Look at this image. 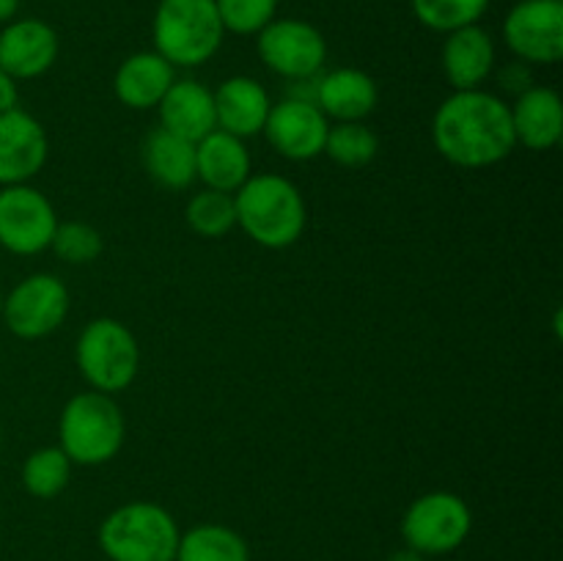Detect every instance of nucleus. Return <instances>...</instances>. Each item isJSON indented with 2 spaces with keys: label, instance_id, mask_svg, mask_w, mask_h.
Segmentation results:
<instances>
[{
  "label": "nucleus",
  "instance_id": "1",
  "mask_svg": "<svg viewBox=\"0 0 563 561\" xmlns=\"http://www.w3.org/2000/svg\"><path fill=\"white\" fill-rule=\"evenodd\" d=\"M432 143L451 165L482 170L517 148L509 102L493 91H454L432 116Z\"/></svg>",
  "mask_w": 563,
  "mask_h": 561
},
{
  "label": "nucleus",
  "instance_id": "2",
  "mask_svg": "<svg viewBox=\"0 0 563 561\" xmlns=\"http://www.w3.org/2000/svg\"><path fill=\"white\" fill-rule=\"evenodd\" d=\"M236 226L256 245L269 251L291 248L308 223V207L300 187L278 174H251L234 193Z\"/></svg>",
  "mask_w": 563,
  "mask_h": 561
},
{
  "label": "nucleus",
  "instance_id": "3",
  "mask_svg": "<svg viewBox=\"0 0 563 561\" xmlns=\"http://www.w3.org/2000/svg\"><path fill=\"white\" fill-rule=\"evenodd\" d=\"M126 424L119 402L99 391H80L58 418V446L71 465H104L124 449Z\"/></svg>",
  "mask_w": 563,
  "mask_h": 561
},
{
  "label": "nucleus",
  "instance_id": "4",
  "mask_svg": "<svg viewBox=\"0 0 563 561\" xmlns=\"http://www.w3.org/2000/svg\"><path fill=\"white\" fill-rule=\"evenodd\" d=\"M154 53L174 69L201 66L220 50L225 28L214 0H159L152 22Z\"/></svg>",
  "mask_w": 563,
  "mask_h": 561
},
{
  "label": "nucleus",
  "instance_id": "5",
  "mask_svg": "<svg viewBox=\"0 0 563 561\" xmlns=\"http://www.w3.org/2000/svg\"><path fill=\"white\" fill-rule=\"evenodd\" d=\"M179 526L165 506L130 501L99 526V548L110 561H174Z\"/></svg>",
  "mask_w": 563,
  "mask_h": 561
},
{
  "label": "nucleus",
  "instance_id": "6",
  "mask_svg": "<svg viewBox=\"0 0 563 561\" xmlns=\"http://www.w3.org/2000/svg\"><path fill=\"white\" fill-rule=\"evenodd\" d=\"M75 361L88 388L113 396L135 383L141 369V346L124 322L99 317L91 319L77 336Z\"/></svg>",
  "mask_w": 563,
  "mask_h": 561
},
{
  "label": "nucleus",
  "instance_id": "7",
  "mask_svg": "<svg viewBox=\"0 0 563 561\" xmlns=\"http://www.w3.org/2000/svg\"><path fill=\"white\" fill-rule=\"evenodd\" d=\"M471 506L449 490L418 495L401 517V539L421 556L454 553L471 537Z\"/></svg>",
  "mask_w": 563,
  "mask_h": 561
},
{
  "label": "nucleus",
  "instance_id": "8",
  "mask_svg": "<svg viewBox=\"0 0 563 561\" xmlns=\"http://www.w3.org/2000/svg\"><path fill=\"white\" fill-rule=\"evenodd\" d=\"M256 50L262 64L284 80H311L319 77L328 61V42L322 31L306 20L275 16L256 33Z\"/></svg>",
  "mask_w": 563,
  "mask_h": 561
},
{
  "label": "nucleus",
  "instance_id": "9",
  "mask_svg": "<svg viewBox=\"0 0 563 561\" xmlns=\"http://www.w3.org/2000/svg\"><path fill=\"white\" fill-rule=\"evenodd\" d=\"M69 289L53 273H33L3 297L5 328L20 339L33 341L55 333L69 314Z\"/></svg>",
  "mask_w": 563,
  "mask_h": 561
},
{
  "label": "nucleus",
  "instance_id": "10",
  "mask_svg": "<svg viewBox=\"0 0 563 561\" xmlns=\"http://www.w3.org/2000/svg\"><path fill=\"white\" fill-rule=\"evenodd\" d=\"M58 229L53 201L31 185L0 187V245L16 256L47 251Z\"/></svg>",
  "mask_w": 563,
  "mask_h": 561
},
{
  "label": "nucleus",
  "instance_id": "11",
  "mask_svg": "<svg viewBox=\"0 0 563 561\" xmlns=\"http://www.w3.org/2000/svg\"><path fill=\"white\" fill-rule=\"evenodd\" d=\"M506 47L517 61L553 66L563 58V0H517L504 20Z\"/></svg>",
  "mask_w": 563,
  "mask_h": 561
},
{
  "label": "nucleus",
  "instance_id": "12",
  "mask_svg": "<svg viewBox=\"0 0 563 561\" xmlns=\"http://www.w3.org/2000/svg\"><path fill=\"white\" fill-rule=\"evenodd\" d=\"M328 130L330 121L317 108V102L286 97L278 105L273 102V110H269L262 135L267 138V143L280 157L306 163V160L324 154Z\"/></svg>",
  "mask_w": 563,
  "mask_h": 561
},
{
  "label": "nucleus",
  "instance_id": "13",
  "mask_svg": "<svg viewBox=\"0 0 563 561\" xmlns=\"http://www.w3.org/2000/svg\"><path fill=\"white\" fill-rule=\"evenodd\" d=\"M49 141L44 127L25 110L0 113V187L27 185L44 168Z\"/></svg>",
  "mask_w": 563,
  "mask_h": 561
},
{
  "label": "nucleus",
  "instance_id": "14",
  "mask_svg": "<svg viewBox=\"0 0 563 561\" xmlns=\"http://www.w3.org/2000/svg\"><path fill=\"white\" fill-rule=\"evenodd\" d=\"M58 33L44 20H11L0 31V69L14 80L47 75L58 61Z\"/></svg>",
  "mask_w": 563,
  "mask_h": 561
},
{
  "label": "nucleus",
  "instance_id": "15",
  "mask_svg": "<svg viewBox=\"0 0 563 561\" xmlns=\"http://www.w3.org/2000/svg\"><path fill=\"white\" fill-rule=\"evenodd\" d=\"M440 64H443V75L454 91L482 88L498 66L493 36L482 25H467L445 33Z\"/></svg>",
  "mask_w": 563,
  "mask_h": 561
},
{
  "label": "nucleus",
  "instance_id": "16",
  "mask_svg": "<svg viewBox=\"0 0 563 561\" xmlns=\"http://www.w3.org/2000/svg\"><path fill=\"white\" fill-rule=\"evenodd\" d=\"M212 97L218 130L231 132V135L242 138V141L253 135H262L269 110H273V99H269L267 88L262 82L247 75L225 77L214 88Z\"/></svg>",
  "mask_w": 563,
  "mask_h": 561
},
{
  "label": "nucleus",
  "instance_id": "17",
  "mask_svg": "<svg viewBox=\"0 0 563 561\" xmlns=\"http://www.w3.org/2000/svg\"><path fill=\"white\" fill-rule=\"evenodd\" d=\"M154 110H157L163 130L174 132L190 143H198L209 132L218 130L212 88L190 80V77H176L174 86L165 91V97L159 99Z\"/></svg>",
  "mask_w": 563,
  "mask_h": 561
},
{
  "label": "nucleus",
  "instance_id": "18",
  "mask_svg": "<svg viewBox=\"0 0 563 561\" xmlns=\"http://www.w3.org/2000/svg\"><path fill=\"white\" fill-rule=\"evenodd\" d=\"M517 146L550 152L563 138V105L555 88L533 86L509 102Z\"/></svg>",
  "mask_w": 563,
  "mask_h": 561
},
{
  "label": "nucleus",
  "instance_id": "19",
  "mask_svg": "<svg viewBox=\"0 0 563 561\" xmlns=\"http://www.w3.org/2000/svg\"><path fill=\"white\" fill-rule=\"evenodd\" d=\"M317 108L328 121H366L379 102V88L372 75L355 66L322 72L317 77Z\"/></svg>",
  "mask_w": 563,
  "mask_h": 561
},
{
  "label": "nucleus",
  "instance_id": "20",
  "mask_svg": "<svg viewBox=\"0 0 563 561\" xmlns=\"http://www.w3.org/2000/svg\"><path fill=\"white\" fill-rule=\"evenodd\" d=\"M251 152H247L242 138L223 130H212L196 143V179H201L209 190L234 196L251 179Z\"/></svg>",
  "mask_w": 563,
  "mask_h": 561
},
{
  "label": "nucleus",
  "instance_id": "21",
  "mask_svg": "<svg viewBox=\"0 0 563 561\" xmlns=\"http://www.w3.org/2000/svg\"><path fill=\"white\" fill-rule=\"evenodd\" d=\"M176 80V69L154 50L132 53L113 75V94L124 108L152 110Z\"/></svg>",
  "mask_w": 563,
  "mask_h": 561
},
{
  "label": "nucleus",
  "instance_id": "22",
  "mask_svg": "<svg viewBox=\"0 0 563 561\" xmlns=\"http://www.w3.org/2000/svg\"><path fill=\"white\" fill-rule=\"evenodd\" d=\"M143 165L159 187L185 190L196 182V143L154 127L143 141Z\"/></svg>",
  "mask_w": 563,
  "mask_h": 561
},
{
  "label": "nucleus",
  "instance_id": "23",
  "mask_svg": "<svg viewBox=\"0 0 563 561\" xmlns=\"http://www.w3.org/2000/svg\"><path fill=\"white\" fill-rule=\"evenodd\" d=\"M174 561H251V548L234 528L201 522L179 534Z\"/></svg>",
  "mask_w": 563,
  "mask_h": 561
},
{
  "label": "nucleus",
  "instance_id": "24",
  "mask_svg": "<svg viewBox=\"0 0 563 561\" xmlns=\"http://www.w3.org/2000/svg\"><path fill=\"white\" fill-rule=\"evenodd\" d=\"M379 152V138L366 121H335L328 130L324 154L341 168H363Z\"/></svg>",
  "mask_w": 563,
  "mask_h": 561
},
{
  "label": "nucleus",
  "instance_id": "25",
  "mask_svg": "<svg viewBox=\"0 0 563 561\" xmlns=\"http://www.w3.org/2000/svg\"><path fill=\"white\" fill-rule=\"evenodd\" d=\"M71 460L60 451V446H44L27 454L22 465V484L33 498H58L71 479Z\"/></svg>",
  "mask_w": 563,
  "mask_h": 561
},
{
  "label": "nucleus",
  "instance_id": "26",
  "mask_svg": "<svg viewBox=\"0 0 563 561\" xmlns=\"http://www.w3.org/2000/svg\"><path fill=\"white\" fill-rule=\"evenodd\" d=\"M187 226L196 231L198 237L203 240H220L229 231L236 229V207H234V196L231 193H220V190H198L196 196L187 201L185 209Z\"/></svg>",
  "mask_w": 563,
  "mask_h": 561
},
{
  "label": "nucleus",
  "instance_id": "27",
  "mask_svg": "<svg viewBox=\"0 0 563 561\" xmlns=\"http://www.w3.org/2000/svg\"><path fill=\"white\" fill-rule=\"evenodd\" d=\"M412 14L423 28L438 33L478 25L489 9V0H410Z\"/></svg>",
  "mask_w": 563,
  "mask_h": 561
},
{
  "label": "nucleus",
  "instance_id": "28",
  "mask_svg": "<svg viewBox=\"0 0 563 561\" xmlns=\"http://www.w3.org/2000/svg\"><path fill=\"white\" fill-rule=\"evenodd\" d=\"M49 248L66 264H91L104 251L102 231L82 220H66L55 229Z\"/></svg>",
  "mask_w": 563,
  "mask_h": 561
},
{
  "label": "nucleus",
  "instance_id": "29",
  "mask_svg": "<svg viewBox=\"0 0 563 561\" xmlns=\"http://www.w3.org/2000/svg\"><path fill=\"white\" fill-rule=\"evenodd\" d=\"M225 33L256 36L264 25L275 20L278 0H214Z\"/></svg>",
  "mask_w": 563,
  "mask_h": 561
},
{
  "label": "nucleus",
  "instance_id": "30",
  "mask_svg": "<svg viewBox=\"0 0 563 561\" xmlns=\"http://www.w3.org/2000/svg\"><path fill=\"white\" fill-rule=\"evenodd\" d=\"M495 77H498V86L504 88L506 94H511V97H520V94H526L528 88H533L537 82H533V66L526 64V61H509V64L504 66H495L493 72Z\"/></svg>",
  "mask_w": 563,
  "mask_h": 561
},
{
  "label": "nucleus",
  "instance_id": "31",
  "mask_svg": "<svg viewBox=\"0 0 563 561\" xmlns=\"http://www.w3.org/2000/svg\"><path fill=\"white\" fill-rule=\"evenodd\" d=\"M16 99H20V91H16L14 77L5 75L0 69V113H9V110L16 108Z\"/></svg>",
  "mask_w": 563,
  "mask_h": 561
},
{
  "label": "nucleus",
  "instance_id": "32",
  "mask_svg": "<svg viewBox=\"0 0 563 561\" xmlns=\"http://www.w3.org/2000/svg\"><path fill=\"white\" fill-rule=\"evenodd\" d=\"M20 11V0H0V25L11 22Z\"/></svg>",
  "mask_w": 563,
  "mask_h": 561
},
{
  "label": "nucleus",
  "instance_id": "33",
  "mask_svg": "<svg viewBox=\"0 0 563 561\" xmlns=\"http://www.w3.org/2000/svg\"><path fill=\"white\" fill-rule=\"evenodd\" d=\"M388 561H427V556H421L418 553V550H412V548H399V550H394V553L388 556Z\"/></svg>",
  "mask_w": 563,
  "mask_h": 561
},
{
  "label": "nucleus",
  "instance_id": "34",
  "mask_svg": "<svg viewBox=\"0 0 563 561\" xmlns=\"http://www.w3.org/2000/svg\"><path fill=\"white\" fill-rule=\"evenodd\" d=\"M0 311H3V295H0Z\"/></svg>",
  "mask_w": 563,
  "mask_h": 561
}]
</instances>
